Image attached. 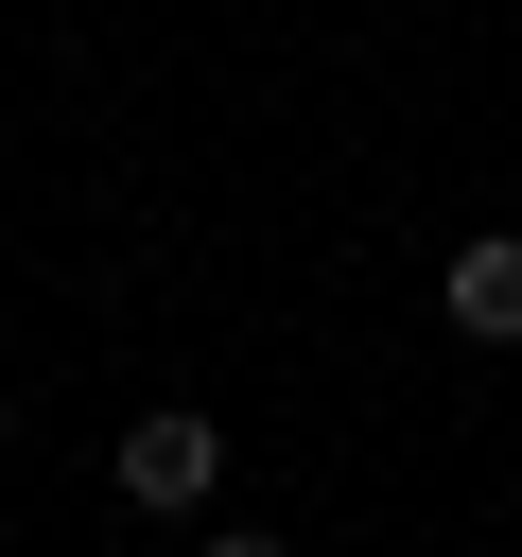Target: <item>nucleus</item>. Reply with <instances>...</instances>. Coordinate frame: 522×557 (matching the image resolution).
I'll use <instances>...</instances> for the list:
<instances>
[{
  "mask_svg": "<svg viewBox=\"0 0 522 557\" xmlns=\"http://www.w3.org/2000/svg\"><path fill=\"white\" fill-rule=\"evenodd\" d=\"M452 331H470V348H522V244H505V226L452 244Z\"/></svg>",
  "mask_w": 522,
  "mask_h": 557,
  "instance_id": "nucleus-2",
  "label": "nucleus"
},
{
  "mask_svg": "<svg viewBox=\"0 0 522 557\" xmlns=\"http://www.w3.org/2000/svg\"><path fill=\"white\" fill-rule=\"evenodd\" d=\"M104 470H122V505H157V522H174V505H209V470H226V435H209L191 400H157V418H139V435H122Z\"/></svg>",
  "mask_w": 522,
  "mask_h": 557,
  "instance_id": "nucleus-1",
  "label": "nucleus"
}]
</instances>
